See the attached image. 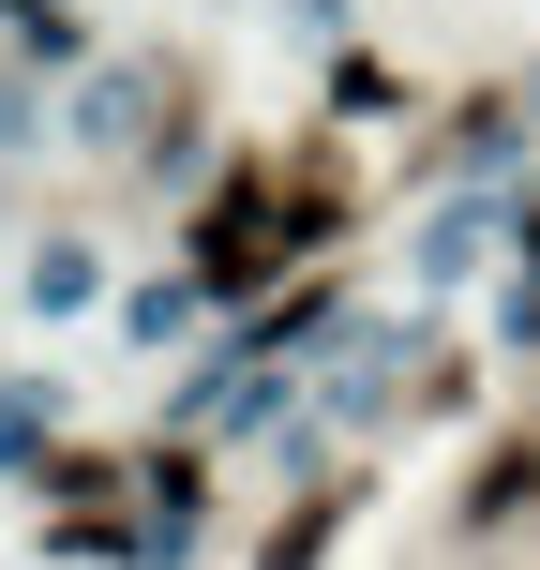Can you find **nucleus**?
<instances>
[{"mask_svg":"<svg viewBox=\"0 0 540 570\" xmlns=\"http://www.w3.org/2000/svg\"><path fill=\"white\" fill-rule=\"evenodd\" d=\"M526 495H540V451H495V465H481V495H465V511L495 525V511H526Z\"/></svg>","mask_w":540,"mask_h":570,"instance_id":"nucleus-2","label":"nucleus"},{"mask_svg":"<svg viewBox=\"0 0 540 570\" xmlns=\"http://www.w3.org/2000/svg\"><path fill=\"white\" fill-rule=\"evenodd\" d=\"M271 240H285V210H271V180H240V196L210 210V240H196V256H210V285H256V271H271Z\"/></svg>","mask_w":540,"mask_h":570,"instance_id":"nucleus-1","label":"nucleus"}]
</instances>
